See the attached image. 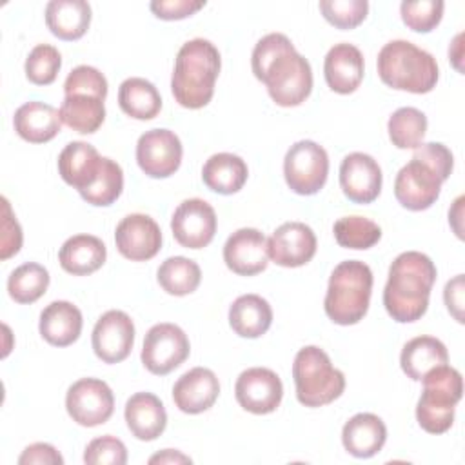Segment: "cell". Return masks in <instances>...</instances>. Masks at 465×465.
<instances>
[{"mask_svg": "<svg viewBox=\"0 0 465 465\" xmlns=\"http://www.w3.org/2000/svg\"><path fill=\"white\" fill-rule=\"evenodd\" d=\"M15 131L31 143H45L53 140L62 127L60 111L44 102H27L20 105L13 116Z\"/></svg>", "mask_w": 465, "mask_h": 465, "instance_id": "26", "label": "cell"}, {"mask_svg": "<svg viewBox=\"0 0 465 465\" xmlns=\"http://www.w3.org/2000/svg\"><path fill=\"white\" fill-rule=\"evenodd\" d=\"M225 265L240 276H254L269 263L267 238L252 227L234 231L223 245Z\"/></svg>", "mask_w": 465, "mask_h": 465, "instance_id": "18", "label": "cell"}, {"mask_svg": "<svg viewBox=\"0 0 465 465\" xmlns=\"http://www.w3.org/2000/svg\"><path fill=\"white\" fill-rule=\"evenodd\" d=\"M49 287V272L44 265L27 262L16 267L7 280V292L16 303H35Z\"/></svg>", "mask_w": 465, "mask_h": 465, "instance_id": "35", "label": "cell"}, {"mask_svg": "<svg viewBox=\"0 0 465 465\" xmlns=\"http://www.w3.org/2000/svg\"><path fill=\"white\" fill-rule=\"evenodd\" d=\"M220 73V53L203 38L185 42L174 62L171 91L174 100L185 109L205 107L213 94Z\"/></svg>", "mask_w": 465, "mask_h": 465, "instance_id": "3", "label": "cell"}, {"mask_svg": "<svg viewBox=\"0 0 465 465\" xmlns=\"http://www.w3.org/2000/svg\"><path fill=\"white\" fill-rule=\"evenodd\" d=\"M372 271L360 260H345L334 267L325 294V314L338 325L358 323L369 309Z\"/></svg>", "mask_w": 465, "mask_h": 465, "instance_id": "5", "label": "cell"}, {"mask_svg": "<svg viewBox=\"0 0 465 465\" xmlns=\"http://www.w3.org/2000/svg\"><path fill=\"white\" fill-rule=\"evenodd\" d=\"M436 282V265L418 251H407L394 258L383 289V305L398 323L420 320L429 307L430 289Z\"/></svg>", "mask_w": 465, "mask_h": 465, "instance_id": "2", "label": "cell"}, {"mask_svg": "<svg viewBox=\"0 0 465 465\" xmlns=\"http://www.w3.org/2000/svg\"><path fill=\"white\" fill-rule=\"evenodd\" d=\"M4 207V218H2V247H0V258L7 260L9 256L16 254L22 247V229L16 222V218L11 213L9 202L2 198Z\"/></svg>", "mask_w": 465, "mask_h": 465, "instance_id": "45", "label": "cell"}, {"mask_svg": "<svg viewBox=\"0 0 465 465\" xmlns=\"http://www.w3.org/2000/svg\"><path fill=\"white\" fill-rule=\"evenodd\" d=\"M205 5L202 0H154L151 2V11L162 20H182Z\"/></svg>", "mask_w": 465, "mask_h": 465, "instance_id": "46", "label": "cell"}, {"mask_svg": "<svg viewBox=\"0 0 465 465\" xmlns=\"http://www.w3.org/2000/svg\"><path fill=\"white\" fill-rule=\"evenodd\" d=\"M234 396L240 407L247 412L269 414L278 409L283 396V385L274 371L251 367L238 376Z\"/></svg>", "mask_w": 465, "mask_h": 465, "instance_id": "15", "label": "cell"}, {"mask_svg": "<svg viewBox=\"0 0 465 465\" xmlns=\"http://www.w3.org/2000/svg\"><path fill=\"white\" fill-rule=\"evenodd\" d=\"M387 440V427L380 416L371 412L354 414L341 430V443L354 458H371L381 450Z\"/></svg>", "mask_w": 465, "mask_h": 465, "instance_id": "24", "label": "cell"}, {"mask_svg": "<svg viewBox=\"0 0 465 465\" xmlns=\"http://www.w3.org/2000/svg\"><path fill=\"white\" fill-rule=\"evenodd\" d=\"M20 465H62L64 458L62 454L49 443H33L24 449V452L18 458Z\"/></svg>", "mask_w": 465, "mask_h": 465, "instance_id": "47", "label": "cell"}, {"mask_svg": "<svg viewBox=\"0 0 465 465\" xmlns=\"http://www.w3.org/2000/svg\"><path fill=\"white\" fill-rule=\"evenodd\" d=\"M171 229L182 247H207L216 232V213L202 198L183 200L173 213Z\"/></svg>", "mask_w": 465, "mask_h": 465, "instance_id": "12", "label": "cell"}, {"mask_svg": "<svg viewBox=\"0 0 465 465\" xmlns=\"http://www.w3.org/2000/svg\"><path fill=\"white\" fill-rule=\"evenodd\" d=\"M105 156L87 142L67 143L58 156V173L62 180L74 187L80 194L93 187L102 174Z\"/></svg>", "mask_w": 465, "mask_h": 465, "instance_id": "20", "label": "cell"}, {"mask_svg": "<svg viewBox=\"0 0 465 465\" xmlns=\"http://www.w3.org/2000/svg\"><path fill=\"white\" fill-rule=\"evenodd\" d=\"M104 100L93 93H71L64 96L60 105V118L62 122L82 134H91L100 129L105 120V107Z\"/></svg>", "mask_w": 465, "mask_h": 465, "instance_id": "30", "label": "cell"}, {"mask_svg": "<svg viewBox=\"0 0 465 465\" xmlns=\"http://www.w3.org/2000/svg\"><path fill=\"white\" fill-rule=\"evenodd\" d=\"M269 258L282 267H300L316 254V234L302 222L280 225L267 240Z\"/></svg>", "mask_w": 465, "mask_h": 465, "instance_id": "17", "label": "cell"}, {"mask_svg": "<svg viewBox=\"0 0 465 465\" xmlns=\"http://www.w3.org/2000/svg\"><path fill=\"white\" fill-rule=\"evenodd\" d=\"M378 74L381 82L398 91L414 94L429 93L438 82L434 56L409 40H392L378 53Z\"/></svg>", "mask_w": 465, "mask_h": 465, "instance_id": "4", "label": "cell"}, {"mask_svg": "<svg viewBox=\"0 0 465 465\" xmlns=\"http://www.w3.org/2000/svg\"><path fill=\"white\" fill-rule=\"evenodd\" d=\"M125 423L131 434L142 441L156 440L167 425L163 403L153 392H136L125 403Z\"/></svg>", "mask_w": 465, "mask_h": 465, "instance_id": "23", "label": "cell"}, {"mask_svg": "<svg viewBox=\"0 0 465 465\" xmlns=\"http://www.w3.org/2000/svg\"><path fill=\"white\" fill-rule=\"evenodd\" d=\"M340 185L351 202L371 203L381 191V169L372 156L351 153L341 160Z\"/></svg>", "mask_w": 465, "mask_h": 465, "instance_id": "19", "label": "cell"}, {"mask_svg": "<svg viewBox=\"0 0 465 465\" xmlns=\"http://www.w3.org/2000/svg\"><path fill=\"white\" fill-rule=\"evenodd\" d=\"M220 394V381L211 369L194 367L182 374L173 387L174 405L185 414H200L211 409Z\"/></svg>", "mask_w": 465, "mask_h": 465, "instance_id": "21", "label": "cell"}, {"mask_svg": "<svg viewBox=\"0 0 465 465\" xmlns=\"http://www.w3.org/2000/svg\"><path fill=\"white\" fill-rule=\"evenodd\" d=\"M45 24L60 40H78L89 29L91 5L84 0H51L45 5Z\"/></svg>", "mask_w": 465, "mask_h": 465, "instance_id": "28", "label": "cell"}, {"mask_svg": "<svg viewBox=\"0 0 465 465\" xmlns=\"http://www.w3.org/2000/svg\"><path fill=\"white\" fill-rule=\"evenodd\" d=\"M363 69L361 51L347 42L332 45L323 62L325 82L338 94L354 93L363 80Z\"/></svg>", "mask_w": 465, "mask_h": 465, "instance_id": "22", "label": "cell"}, {"mask_svg": "<svg viewBox=\"0 0 465 465\" xmlns=\"http://www.w3.org/2000/svg\"><path fill=\"white\" fill-rule=\"evenodd\" d=\"M445 4L441 0H420V2H401L400 13L403 24L416 33L432 31L443 16Z\"/></svg>", "mask_w": 465, "mask_h": 465, "instance_id": "41", "label": "cell"}, {"mask_svg": "<svg viewBox=\"0 0 465 465\" xmlns=\"http://www.w3.org/2000/svg\"><path fill=\"white\" fill-rule=\"evenodd\" d=\"M60 65V51L49 44H38L25 58V76L35 85H49L56 80Z\"/></svg>", "mask_w": 465, "mask_h": 465, "instance_id": "39", "label": "cell"}, {"mask_svg": "<svg viewBox=\"0 0 465 465\" xmlns=\"http://www.w3.org/2000/svg\"><path fill=\"white\" fill-rule=\"evenodd\" d=\"M107 258L104 242L93 234H76L64 242L58 252L62 269L74 276H85L98 271Z\"/></svg>", "mask_w": 465, "mask_h": 465, "instance_id": "27", "label": "cell"}, {"mask_svg": "<svg viewBox=\"0 0 465 465\" xmlns=\"http://www.w3.org/2000/svg\"><path fill=\"white\" fill-rule=\"evenodd\" d=\"M114 243L124 258L131 262H145L158 254L162 247V231L147 214H127L116 225Z\"/></svg>", "mask_w": 465, "mask_h": 465, "instance_id": "16", "label": "cell"}, {"mask_svg": "<svg viewBox=\"0 0 465 465\" xmlns=\"http://www.w3.org/2000/svg\"><path fill=\"white\" fill-rule=\"evenodd\" d=\"M160 287L173 296H185L198 289L202 271L198 263L185 256H171L156 271Z\"/></svg>", "mask_w": 465, "mask_h": 465, "instance_id": "34", "label": "cell"}, {"mask_svg": "<svg viewBox=\"0 0 465 465\" xmlns=\"http://www.w3.org/2000/svg\"><path fill=\"white\" fill-rule=\"evenodd\" d=\"M334 238L345 249H369L381 238V229L363 216H343L334 223Z\"/></svg>", "mask_w": 465, "mask_h": 465, "instance_id": "37", "label": "cell"}, {"mask_svg": "<svg viewBox=\"0 0 465 465\" xmlns=\"http://www.w3.org/2000/svg\"><path fill=\"white\" fill-rule=\"evenodd\" d=\"M182 142L169 129L145 131L136 143V162L151 178H167L182 163Z\"/></svg>", "mask_w": 465, "mask_h": 465, "instance_id": "11", "label": "cell"}, {"mask_svg": "<svg viewBox=\"0 0 465 465\" xmlns=\"http://www.w3.org/2000/svg\"><path fill=\"white\" fill-rule=\"evenodd\" d=\"M64 93H93L102 98L107 96V80L105 76L91 65H78L74 67L64 84Z\"/></svg>", "mask_w": 465, "mask_h": 465, "instance_id": "43", "label": "cell"}, {"mask_svg": "<svg viewBox=\"0 0 465 465\" xmlns=\"http://www.w3.org/2000/svg\"><path fill=\"white\" fill-rule=\"evenodd\" d=\"M65 409L78 425L96 427L113 416L114 396L105 381L98 378H82L67 389Z\"/></svg>", "mask_w": 465, "mask_h": 465, "instance_id": "10", "label": "cell"}, {"mask_svg": "<svg viewBox=\"0 0 465 465\" xmlns=\"http://www.w3.org/2000/svg\"><path fill=\"white\" fill-rule=\"evenodd\" d=\"M447 360H449L447 347L438 338H432V336H416L409 340L403 345L401 356H400L403 372L414 381H421V378L429 371L447 363Z\"/></svg>", "mask_w": 465, "mask_h": 465, "instance_id": "32", "label": "cell"}, {"mask_svg": "<svg viewBox=\"0 0 465 465\" xmlns=\"http://www.w3.org/2000/svg\"><path fill=\"white\" fill-rule=\"evenodd\" d=\"M122 189H124L122 167L114 160L105 158L100 178L96 180V183L93 187L84 191L80 196L91 205L107 207L118 200V196L122 194Z\"/></svg>", "mask_w": 465, "mask_h": 465, "instance_id": "38", "label": "cell"}, {"mask_svg": "<svg viewBox=\"0 0 465 465\" xmlns=\"http://www.w3.org/2000/svg\"><path fill=\"white\" fill-rule=\"evenodd\" d=\"M296 398L305 407H322L338 400L345 389V376L334 369L329 354L307 345L298 351L292 363Z\"/></svg>", "mask_w": 465, "mask_h": 465, "instance_id": "7", "label": "cell"}, {"mask_svg": "<svg viewBox=\"0 0 465 465\" xmlns=\"http://www.w3.org/2000/svg\"><path fill=\"white\" fill-rule=\"evenodd\" d=\"M91 343L94 354L104 363L124 361L134 343V323L131 316L116 309L104 312L93 329Z\"/></svg>", "mask_w": 465, "mask_h": 465, "instance_id": "14", "label": "cell"}, {"mask_svg": "<svg viewBox=\"0 0 465 465\" xmlns=\"http://www.w3.org/2000/svg\"><path fill=\"white\" fill-rule=\"evenodd\" d=\"M149 463H191V458L178 452V450L165 449L163 452H158V454L151 456Z\"/></svg>", "mask_w": 465, "mask_h": 465, "instance_id": "49", "label": "cell"}, {"mask_svg": "<svg viewBox=\"0 0 465 465\" xmlns=\"http://www.w3.org/2000/svg\"><path fill=\"white\" fill-rule=\"evenodd\" d=\"M118 105L134 120H151L162 109V96L149 80L131 76L118 87Z\"/></svg>", "mask_w": 465, "mask_h": 465, "instance_id": "33", "label": "cell"}, {"mask_svg": "<svg viewBox=\"0 0 465 465\" xmlns=\"http://www.w3.org/2000/svg\"><path fill=\"white\" fill-rule=\"evenodd\" d=\"M443 298H445V305H447L449 312L461 323L463 322V314H461V309H463V274H458L454 280L447 282Z\"/></svg>", "mask_w": 465, "mask_h": 465, "instance_id": "48", "label": "cell"}, {"mask_svg": "<svg viewBox=\"0 0 465 465\" xmlns=\"http://www.w3.org/2000/svg\"><path fill=\"white\" fill-rule=\"evenodd\" d=\"M247 163L232 153H216L202 167L203 183L218 194H234L247 182Z\"/></svg>", "mask_w": 465, "mask_h": 465, "instance_id": "31", "label": "cell"}, {"mask_svg": "<svg viewBox=\"0 0 465 465\" xmlns=\"http://www.w3.org/2000/svg\"><path fill=\"white\" fill-rule=\"evenodd\" d=\"M82 312L76 305L65 300L51 302L40 314V334L54 347H67L74 343L82 332Z\"/></svg>", "mask_w": 465, "mask_h": 465, "instance_id": "25", "label": "cell"}, {"mask_svg": "<svg viewBox=\"0 0 465 465\" xmlns=\"http://www.w3.org/2000/svg\"><path fill=\"white\" fill-rule=\"evenodd\" d=\"M189 351V338L178 325L156 323L143 338L142 363L149 372L165 376L187 360Z\"/></svg>", "mask_w": 465, "mask_h": 465, "instance_id": "9", "label": "cell"}, {"mask_svg": "<svg viewBox=\"0 0 465 465\" xmlns=\"http://www.w3.org/2000/svg\"><path fill=\"white\" fill-rule=\"evenodd\" d=\"M421 381L423 392L416 405V420L425 432L443 434L452 427L454 409L461 400V374L443 363L429 371Z\"/></svg>", "mask_w": 465, "mask_h": 465, "instance_id": "6", "label": "cell"}, {"mask_svg": "<svg viewBox=\"0 0 465 465\" xmlns=\"http://www.w3.org/2000/svg\"><path fill=\"white\" fill-rule=\"evenodd\" d=\"M84 461L89 465H125L127 449L122 440L105 434L89 441L84 452Z\"/></svg>", "mask_w": 465, "mask_h": 465, "instance_id": "42", "label": "cell"}, {"mask_svg": "<svg viewBox=\"0 0 465 465\" xmlns=\"http://www.w3.org/2000/svg\"><path fill=\"white\" fill-rule=\"evenodd\" d=\"M251 65L254 76L265 84L276 105L296 107L312 91L311 64L282 33H269L258 40L252 49Z\"/></svg>", "mask_w": 465, "mask_h": 465, "instance_id": "1", "label": "cell"}, {"mask_svg": "<svg viewBox=\"0 0 465 465\" xmlns=\"http://www.w3.org/2000/svg\"><path fill=\"white\" fill-rule=\"evenodd\" d=\"M318 7L323 18L338 29H354L369 11L367 0H322Z\"/></svg>", "mask_w": 465, "mask_h": 465, "instance_id": "40", "label": "cell"}, {"mask_svg": "<svg viewBox=\"0 0 465 465\" xmlns=\"http://www.w3.org/2000/svg\"><path fill=\"white\" fill-rule=\"evenodd\" d=\"M412 158L427 163L432 171L438 173V176L445 182L450 173H452V165H454V158L452 153L440 142H427V143H420L412 154Z\"/></svg>", "mask_w": 465, "mask_h": 465, "instance_id": "44", "label": "cell"}, {"mask_svg": "<svg viewBox=\"0 0 465 465\" xmlns=\"http://www.w3.org/2000/svg\"><path fill=\"white\" fill-rule=\"evenodd\" d=\"M387 131L398 149H416L425 136L427 116L416 107H400L391 114Z\"/></svg>", "mask_w": 465, "mask_h": 465, "instance_id": "36", "label": "cell"}, {"mask_svg": "<svg viewBox=\"0 0 465 465\" xmlns=\"http://www.w3.org/2000/svg\"><path fill=\"white\" fill-rule=\"evenodd\" d=\"M283 174L291 191L302 196L316 194L327 182L329 156L327 151L312 142L300 140L289 147L283 158Z\"/></svg>", "mask_w": 465, "mask_h": 465, "instance_id": "8", "label": "cell"}, {"mask_svg": "<svg viewBox=\"0 0 465 465\" xmlns=\"http://www.w3.org/2000/svg\"><path fill=\"white\" fill-rule=\"evenodd\" d=\"M272 323V309L258 294L238 296L229 307V325L242 338H260Z\"/></svg>", "mask_w": 465, "mask_h": 465, "instance_id": "29", "label": "cell"}, {"mask_svg": "<svg viewBox=\"0 0 465 465\" xmlns=\"http://www.w3.org/2000/svg\"><path fill=\"white\" fill-rule=\"evenodd\" d=\"M443 180L427 163L411 158L394 180V196L409 211H425L440 196Z\"/></svg>", "mask_w": 465, "mask_h": 465, "instance_id": "13", "label": "cell"}]
</instances>
